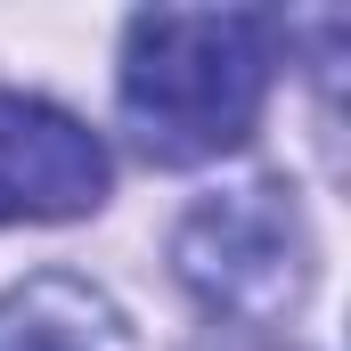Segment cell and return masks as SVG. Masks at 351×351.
I'll return each instance as SVG.
<instances>
[{
  "mask_svg": "<svg viewBox=\"0 0 351 351\" xmlns=\"http://www.w3.org/2000/svg\"><path fill=\"white\" fill-rule=\"evenodd\" d=\"M278 74L262 8H147L123 33V123L156 164H213L245 147Z\"/></svg>",
  "mask_w": 351,
  "mask_h": 351,
  "instance_id": "6da1fadb",
  "label": "cell"
},
{
  "mask_svg": "<svg viewBox=\"0 0 351 351\" xmlns=\"http://www.w3.org/2000/svg\"><path fill=\"white\" fill-rule=\"evenodd\" d=\"M180 278L221 311V319H269L302 294L311 278V237H302V213L286 188L245 180L229 196H204L172 237Z\"/></svg>",
  "mask_w": 351,
  "mask_h": 351,
  "instance_id": "7a4b0ae2",
  "label": "cell"
},
{
  "mask_svg": "<svg viewBox=\"0 0 351 351\" xmlns=\"http://www.w3.org/2000/svg\"><path fill=\"white\" fill-rule=\"evenodd\" d=\"M106 147L66 106L0 90V221H82L106 204Z\"/></svg>",
  "mask_w": 351,
  "mask_h": 351,
  "instance_id": "3957f363",
  "label": "cell"
},
{
  "mask_svg": "<svg viewBox=\"0 0 351 351\" xmlns=\"http://www.w3.org/2000/svg\"><path fill=\"white\" fill-rule=\"evenodd\" d=\"M0 351H131V327L90 278L41 269L0 294Z\"/></svg>",
  "mask_w": 351,
  "mask_h": 351,
  "instance_id": "277c9868",
  "label": "cell"
}]
</instances>
